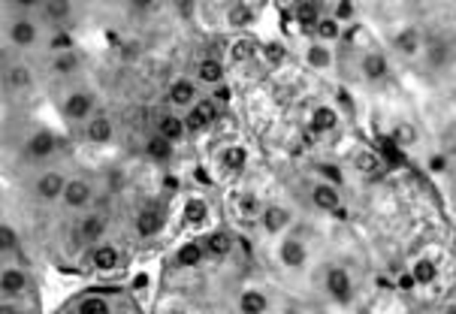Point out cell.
Listing matches in <instances>:
<instances>
[{
    "label": "cell",
    "instance_id": "19",
    "mask_svg": "<svg viewBox=\"0 0 456 314\" xmlns=\"http://www.w3.org/2000/svg\"><path fill=\"white\" fill-rule=\"evenodd\" d=\"M203 257H206V245H200V242H185V245H178L176 248V266L178 269H193V266H200L203 263Z\"/></svg>",
    "mask_w": 456,
    "mask_h": 314
},
{
    "label": "cell",
    "instance_id": "21",
    "mask_svg": "<svg viewBox=\"0 0 456 314\" xmlns=\"http://www.w3.org/2000/svg\"><path fill=\"white\" fill-rule=\"evenodd\" d=\"M248 161H251V154H248L245 145H239V142L227 145V149L221 151V166L227 173H242L248 166Z\"/></svg>",
    "mask_w": 456,
    "mask_h": 314
},
{
    "label": "cell",
    "instance_id": "32",
    "mask_svg": "<svg viewBox=\"0 0 456 314\" xmlns=\"http://www.w3.org/2000/svg\"><path fill=\"white\" fill-rule=\"evenodd\" d=\"M314 37H317V42H333V40L341 37V25H338L333 16H324L321 25L314 28Z\"/></svg>",
    "mask_w": 456,
    "mask_h": 314
},
{
    "label": "cell",
    "instance_id": "41",
    "mask_svg": "<svg viewBox=\"0 0 456 314\" xmlns=\"http://www.w3.org/2000/svg\"><path fill=\"white\" fill-rule=\"evenodd\" d=\"M212 100H215V103H227V106H230L233 103V88L230 85H218V88H215V91H212Z\"/></svg>",
    "mask_w": 456,
    "mask_h": 314
},
{
    "label": "cell",
    "instance_id": "18",
    "mask_svg": "<svg viewBox=\"0 0 456 314\" xmlns=\"http://www.w3.org/2000/svg\"><path fill=\"white\" fill-rule=\"evenodd\" d=\"M393 46L399 54H405V58H414V54H420V49H423V37H420L417 28H402L396 33Z\"/></svg>",
    "mask_w": 456,
    "mask_h": 314
},
{
    "label": "cell",
    "instance_id": "38",
    "mask_svg": "<svg viewBox=\"0 0 456 314\" xmlns=\"http://www.w3.org/2000/svg\"><path fill=\"white\" fill-rule=\"evenodd\" d=\"M414 139H417L414 124H396V130H393V142L396 145H411Z\"/></svg>",
    "mask_w": 456,
    "mask_h": 314
},
{
    "label": "cell",
    "instance_id": "42",
    "mask_svg": "<svg viewBox=\"0 0 456 314\" xmlns=\"http://www.w3.org/2000/svg\"><path fill=\"white\" fill-rule=\"evenodd\" d=\"M42 13H49V18H67L70 13V4H42Z\"/></svg>",
    "mask_w": 456,
    "mask_h": 314
},
{
    "label": "cell",
    "instance_id": "25",
    "mask_svg": "<svg viewBox=\"0 0 456 314\" xmlns=\"http://www.w3.org/2000/svg\"><path fill=\"white\" fill-rule=\"evenodd\" d=\"M185 221L190 227H203L209 221V203L203 197H190L185 199Z\"/></svg>",
    "mask_w": 456,
    "mask_h": 314
},
{
    "label": "cell",
    "instance_id": "49",
    "mask_svg": "<svg viewBox=\"0 0 456 314\" xmlns=\"http://www.w3.org/2000/svg\"><path fill=\"white\" fill-rule=\"evenodd\" d=\"M164 314H188V311H185V308H166Z\"/></svg>",
    "mask_w": 456,
    "mask_h": 314
},
{
    "label": "cell",
    "instance_id": "44",
    "mask_svg": "<svg viewBox=\"0 0 456 314\" xmlns=\"http://www.w3.org/2000/svg\"><path fill=\"white\" fill-rule=\"evenodd\" d=\"M426 166H429V173H444V170H448V157H444V154H432Z\"/></svg>",
    "mask_w": 456,
    "mask_h": 314
},
{
    "label": "cell",
    "instance_id": "28",
    "mask_svg": "<svg viewBox=\"0 0 456 314\" xmlns=\"http://www.w3.org/2000/svg\"><path fill=\"white\" fill-rule=\"evenodd\" d=\"M227 25L236 28V30H245L254 25V9H251L248 4H233L230 9H227Z\"/></svg>",
    "mask_w": 456,
    "mask_h": 314
},
{
    "label": "cell",
    "instance_id": "50",
    "mask_svg": "<svg viewBox=\"0 0 456 314\" xmlns=\"http://www.w3.org/2000/svg\"><path fill=\"white\" fill-rule=\"evenodd\" d=\"M4 314H16V311H13V308H9V306H4Z\"/></svg>",
    "mask_w": 456,
    "mask_h": 314
},
{
    "label": "cell",
    "instance_id": "12",
    "mask_svg": "<svg viewBox=\"0 0 456 314\" xmlns=\"http://www.w3.org/2000/svg\"><path fill=\"white\" fill-rule=\"evenodd\" d=\"M239 314H266L269 311V299L263 290H257V287H245L242 293H239Z\"/></svg>",
    "mask_w": 456,
    "mask_h": 314
},
{
    "label": "cell",
    "instance_id": "7",
    "mask_svg": "<svg viewBox=\"0 0 456 314\" xmlns=\"http://www.w3.org/2000/svg\"><path fill=\"white\" fill-rule=\"evenodd\" d=\"M118 263H121V251L115 248V245H109V242L94 245V251H91V266H94L97 272H115Z\"/></svg>",
    "mask_w": 456,
    "mask_h": 314
},
{
    "label": "cell",
    "instance_id": "15",
    "mask_svg": "<svg viewBox=\"0 0 456 314\" xmlns=\"http://www.w3.org/2000/svg\"><path fill=\"white\" fill-rule=\"evenodd\" d=\"M0 287H4V296L6 299H16L18 293H25L28 290V275H25V269H18V266H6L4 269V275H0Z\"/></svg>",
    "mask_w": 456,
    "mask_h": 314
},
{
    "label": "cell",
    "instance_id": "35",
    "mask_svg": "<svg viewBox=\"0 0 456 314\" xmlns=\"http://www.w3.org/2000/svg\"><path fill=\"white\" fill-rule=\"evenodd\" d=\"M6 82H9V88H28L30 85V73H28V66H21V64H16L13 70H9V76H6Z\"/></svg>",
    "mask_w": 456,
    "mask_h": 314
},
{
    "label": "cell",
    "instance_id": "46",
    "mask_svg": "<svg viewBox=\"0 0 456 314\" xmlns=\"http://www.w3.org/2000/svg\"><path fill=\"white\" fill-rule=\"evenodd\" d=\"M130 287L136 290V293H142V290L148 287V275H145V272H139V275H136L133 281H130Z\"/></svg>",
    "mask_w": 456,
    "mask_h": 314
},
{
    "label": "cell",
    "instance_id": "30",
    "mask_svg": "<svg viewBox=\"0 0 456 314\" xmlns=\"http://www.w3.org/2000/svg\"><path fill=\"white\" fill-rule=\"evenodd\" d=\"M233 248V239H230V233H221V230H215L209 233V239H206V254L212 257H227Z\"/></svg>",
    "mask_w": 456,
    "mask_h": 314
},
{
    "label": "cell",
    "instance_id": "2",
    "mask_svg": "<svg viewBox=\"0 0 456 314\" xmlns=\"http://www.w3.org/2000/svg\"><path fill=\"white\" fill-rule=\"evenodd\" d=\"M67 185H70V178H67L64 173H58V170H52V173H42L33 187H37V197H40V199L52 203V199H58V197L64 199Z\"/></svg>",
    "mask_w": 456,
    "mask_h": 314
},
{
    "label": "cell",
    "instance_id": "47",
    "mask_svg": "<svg viewBox=\"0 0 456 314\" xmlns=\"http://www.w3.org/2000/svg\"><path fill=\"white\" fill-rule=\"evenodd\" d=\"M321 173H324V175H329V178H333V185H338V178H341V175H338V170H333V166H324Z\"/></svg>",
    "mask_w": 456,
    "mask_h": 314
},
{
    "label": "cell",
    "instance_id": "24",
    "mask_svg": "<svg viewBox=\"0 0 456 314\" xmlns=\"http://www.w3.org/2000/svg\"><path fill=\"white\" fill-rule=\"evenodd\" d=\"M408 272L414 275L417 287H426V284H432V281L438 278V266H435V260H429V257H417Z\"/></svg>",
    "mask_w": 456,
    "mask_h": 314
},
{
    "label": "cell",
    "instance_id": "11",
    "mask_svg": "<svg viewBox=\"0 0 456 314\" xmlns=\"http://www.w3.org/2000/svg\"><path fill=\"white\" fill-rule=\"evenodd\" d=\"M290 211L284 209V206H266L263 211H260V223H263V230L272 233V236H278L290 227Z\"/></svg>",
    "mask_w": 456,
    "mask_h": 314
},
{
    "label": "cell",
    "instance_id": "23",
    "mask_svg": "<svg viewBox=\"0 0 456 314\" xmlns=\"http://www.w3.org/2000/svg\"><path fill=\"white\" fill-rule=\"evenodd\" d=\"M305 64H309L312 70H329V66H333V49H329L326 42H312V46L305 49Z\"/></svg>",
    "mask_w": 456,
    "mask_h": 314
},
{
    "label": "cell",
    "instance_id": "14",
    "mask_svg": "<svg viewBox=\"0 0 456 314\" xmlns=\"http://www.w3.org/2000/svg\"><path fill=\"white\" fill-rule=\"evenodd\" d=\"M224 76H227V66H224L221 58H203L197 64V78L203 85L218 88V85H224Z\"/></svg>",
    "mask_w": 456,
    "mask_h": 314
},
{
    "label": "cell",
    "instance_id": "48",
    "mask_svg": "<svg viewBox=\"0 0 456 314\" xmlns=\"http://www.w3.org/2000/svg\"><path fill=\"white\" fill-rule=\"evenodd\" d=\"M245 54H248V49H245V46H236V49H233V58H236V61H242Z\"/></svg>",
    "mask_w": 456,
    "mask_h": 314
},
{
    "label": "cell",
    "instance_id": "10",
    "mask_svg": "<svg viewBox=\"0 0 456 314\" xmlns=\"http://www.w3.org/2000/svg\"><path fill=\"white\" fill-rule=\"evenodd\" d=\"M133 227H136V233H139L142 239H152V236H157V233H161V227H164V215H161V209H154V206L139 209V215H136Z\"/></svg>",
    "mask_w": 456,
    "mask_h": 314
},
{
    "label": "cell",
    "instance_id": "31",
    "mask_svg": "<svg viewBox=\"0 0 456 314\" xmlns=\"http://www.w3.org/2000/svg\"><path fill=\"white\" fill-rule=\"evenodd\" d=\"M76 314H112V306L103 296H82L76 302Z\"/></svg>",
    "mask_w": 456,
    "mask_h": 314
},
{
    "label": "cell",
    "instance_id": "26",
    "mask_svg": "<svg viewBox=\"0 0 456 314\" xmlns=\"http://www.w3.org/2000/svg\"><path fill=\"white\" fill-rule=\"evenodd\" d=\"M145 154L152 157V161H173L176 142H169V139L161 136V133H154V136L145 142Z\"/></svg>",
    "mask_w": 456,
    "mask_h": 314
},
{
    "label": "cell",
    "instance_id": "39",
    "mask_svg": "<svg viewBox=\"0 0 456 314\" xmlns=\"http://www.w3.org/2000/svg\"><path fill=\"white\" fill-rule=\"evenodd\" d=\"M357 170H363V173L378 170V154H372V151H360V154H357Z\"/></svg>",
    "mask_w": 456,
    "mask_h": 314
},
{
    "label": "cell",
    "instance_id": "16",
    "mask_svg": "<svg viewBox=\"0 0 456 314\" xmlns=\"http://www.w3.org/2000/svg\"><path fill=\"white\" fill-rule=\"evenodd\" d=\"M103 233H106V221L100 218V215H88V218H82V223L76 227V239L82 242V245H91V242L100 245Z\"/></svg>",
    "mask_w": 456,
    "mask_h": 314
},
{
    "label": "cell",
    "instance_id": "29",
    "mask_svg": "<svg viewBox=\"0 0 456 314\" xmlns=\"http://www.w3.org/2000/svg\"><path fill=\"white\" fill-rule=\"evenodd\" d=\"M293 16H296V21H300V25L317 28V25H321V18H324V9H321V4H296L293 6Z\"/></svg>",
    "mask_w": 456,
    "mask_h": 314
},
{
    "label": "cell",
    "instance_id": "5",
    "mask_svg": "<svg viewBox=\"0 0 456 314\" xmlns=\"http://www.w3.org/2000/svg\"><path fill=\"white\" fill-rule=\"evenodd\" d=\"M169 103L178 106V109H193L197 106V82L193 78H176L169 85Z\"/></svg>",
    "mask_w": 456,
    "mask_h": 314
},
{
    "label": "cell",
    "instance_id": "22",
    "mask_svg": "<svg viewBox=\"0 0 456 314\" xmlns=\"http://www.w3.org/2000/svg\"><path fill=\"white\" fill-rule=\"evenodd\" d=\"M112 133H115V127H112V121L106 115H97V118H91L88 121V130H85V136L94 142V145H106L112 142Z\"/></svg>",
    "mask_w": 456,
    "mask_h": 314
},
{
    "label": "cell",
    "instance_id": "13",
    "mask_svg": "<svg viewBox=\"0 0 456 314\" xmlns=\"http://www.w3.org/2000/svg\"><path fill=\"white\" fill-rule=\"evenodd\" d=\"M91 197H94V190H91V182H85V178H70V185L64 190V203L70 209H85Z\"/></svg>",
    "mask_w": 456,
    "mask_h": 314
},
{
    "label": "cell",
    "instance_id": "6",
    "mask_svg": "<svg viewBox=\"0 0 456 314\" xmlns=\"http://www.w3.org/2000/svg\"><path fill=\"white\" fill-rule=\"evenodd\" d=\"M55 151H58V139H55L49 130H37V133H33V136H28V142H25V154L33 157V161L52 157Z\"/></svg>",
    "mask_w": 456,
    "mask_h": 314
},
{
    "label": "cell",
    "instance_id": "4",
    "mask_svg": "<svg viewBox=\"0 0 456 314\" xmlns=\"http://www.w3.org/2000/svg\"><path fill=\"white\" fill-rule=\"evenodd\" d=\"M91 112H94V97H91L88 91H73L64 100V118L67 121H85V118H91Z\"/></svg>",
    "mask_w": 456,
    "mask_h": 314
},
{
    "label": "cell",
    "instance_id": "51",
    "mask_svg": "<svg viewBox=\"0 0 456 314\" xmlns=\"http://www.w3.org/2000/svg\"><path fill=\"white\" fill-rule=\"evenodd\" d=\"M448 314H456V306H453V308H450V311H448Z\"/></svg>",
    "mask_w": 456,
    "mask_h": 314
},
{
    "label": "cell",
    "instance_id": "33",
    "mask_svg": "<svg viewBox=\"0 0 456 314\" xmlns=\"http://www.w3.org/2000/svg\"><path fill=\"white\" fill-rule=\"evenodd\" d=\"M79 54L76 52H64V54H55V61H52V70L58 73V76H70L79 70Z\"/></svg>",
    "mask_w": 456,
    "mask_h": 314
},
{
    "label": "cell",
    "instance_id": "17",
    "mask_svg": "<svg viewBox=\"0 0 456 314\" xmlns=\"http://www.w3.org/2000/svg\"><path fill=\"white\" fill-rule=\"evenodd\" d=\"M37 37H40V30H37V25H33L30 18H16L13 25H9V40H13L18 49L33 46V42H37Z\"/></svg>",
    "mask_w": 456,
    "mask_h": 314
},
{
    "label": "cell",
    "instance_id": "8",
    "mask_svg": "<svg viewBox=\"0 0 456 314\" xmlns=\"http://www.w3.org/2000/svg\"><path fill=\"white\" fill-rule=\"evenodd\" d=\"M338 112L333 106H314L312 115H309V127L312 133H317V136H326V133H333L338 127Z\"/></svg>",
    "mask_w": 456,
    "mask_h": 314
},
{
    "label": "cell",
    "instance_id": "9",
    "mask_svg": "<svg viewBox=\"0 0 456 314\" xmlns=\"http://www.w3.org/2000/svg\"><path fill=\"white\" fill-rule=\"evenodd\" d=\"M312 203L321 211H338L341 209V194L333 182H321L312 187Z\"/></svg>",
    "mask_w": 456,
    "mask_h": 314
},
{
    "label": "cell",
    "instance_id": "37",
    "mask_svg": "<svg viewBox=\"0 0 456 314\" xmlns=\"http://www.w3.org/2000/svg\"><path fill=\"white\" fill-rule=\"evenodd\" d=\"M353 13H357V4H350V0H338V4L333 6V18L338 21H353Z\"/></svg>",
    "mask_w": 456,
    "mask_h": 314
},
{
    "label": "cell",
    "instance_id": "34",
    "mask_svg": "<svg viewBox=\"0 0 456 314\" xmlns=\"http://www.w3.org/2000/svg\"><path fill=\"white\" fill-rule=\"evenodd\" d=\"M49 46L58 52V54H64V52H76L73 46V33H67V30H58V33H52V40H49Z\"/></svg>",
    "mask_w": 456,
    "mask_h": 314
},
{
    "label": "cell",
    "instance_id": "36",
    "mask_svg": "<svg viewBox=\"0 0 456 314\" xmlns=\"http://www.w3.org/2000/svg\"><path fill=\"white\" fill-rule=\"evenodd\" d=\"M263 58L266 64H284V58H287V49H284V42H266L263 46Z\"/></svg>",
    "mask_w": 456,
    "mask_h": 314
},
{
    "label": "cell",
    "instance_id": "3",
    "mask_svg": "<svg viewBox=\"0 0 456 314\" xmlns=\"http://www.w3.org/2000/svg\"><path fill=\"white\" fill-rule=\"evenodd\" d=\"M278 260L287 269H305L309 266V248L300 239H284L278 245Z\"/></svg>",
    "mask_w": 456,
    "mask_h": 314
},
{
    "label": "cell",
    "instance_id": "43",
    "mask_svg": "<svg viewBox=\"0 0 456 314\" xmlns=\"http://www.w3.org/2000/svg\"><path fill=\"white\" fill-rule=\"evenodd\" d=\"M257 197L254 194H242V197H239V211H242V215H254V211H257Z\"/></svg>",
    "mask_w": 456,
    "mask_h": 314
},
{
    "label": "cell",
    "instance_id": "27",
    "mask_svg": "<svg viewBox=\"0 0 456 314\" xmlns=\"http://www.w3.org/2000/svg\"><path fill=\"white\" fill-rule=\"evenodd\" d=\"M157 133L169 142H178L188 133V124H185V118H178V115H164L161 121H157Z\"/></svg>",
    "mask_w": 456,
    "mask_h": 314
},
{
    "label": "cell",
    "instance_id": "40",
    "mask_svg": "<svg viewBox=\"0 0 456 314\" xmlns=\"http://www.w3.org/2000/svg\"><path fill=\"white\" fill-rule=\"evenodd\" d=\"M0 248H4V254L16 251V230L13 227H0Z\"/></svg>",
    "mask_w": 456,
    "mask_h": 314
},
{
    "label": "cell",
    "instance_id": "20",
    "mask_svg": "<svg viewBox=\"0 0 456 314\" xmlns=\"http://www.w3.org/2000/svg\"><path fill=\"white\" fill-rule=\"evenodd\" d=\"M363 76L369 78V82H381V78L390 73V64H387V54L381 52H366L363 54Z\"/></svg>",
    "mask_w": 456,
    "mask_h": 314
},
{
    "label": "cell",
    "instance_id": "45",
    "mask_svg": "<svg viewBox=\"0 0 456 314\" xmlns=\"http://www.w3.org/2000/svg\"><path fill=\"white\" fill-rule=\"evenodd\" d=\"M399 287H402V290H414V287H417L414 275H411V272H402V275H399Z\"/></svg>",
    "mask_w": 456,
    "mask_h": 314
},
{
    "label": "cell",
    "instance_id": "1",
    "mask_svg": "<svg viewBox=\"0 0 456 314\" xmlns=\"http://www.w3.org/2000/svg\"><path fill=\"white\" fill-rule=\"evenodd\" d=\"M324 287H326L329 299L338 302V306H348V302L353 299V278H350L348 269H341V266L326 269V275H324Z\"/></svg>",
    "mask_w": 456,
    "mask_h": 314
}]
</instances>
